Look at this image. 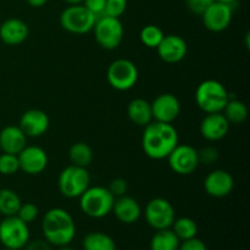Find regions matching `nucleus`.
Masks as SVG:
<instances>
[{"instance_id": "1", "label": "nucleus", "mask_w": 250, "mask_h": 250, "mask_svg": "<svg viewBox=\"0 0 250 250\" xmlns=\"http://www.w3.org/2000/svg\"><path fill=\"white\" fill-rule=\"evenodd\" d=\"M178 144L177 129L172 124L151 121L144 127L142 148L146 155L153 160H163Z\"/></svg>"}, {"instance_id": "2", "label": "nucleus", "mask_w": 250, "mask_h": 250, "mask_svg": "<svg viewBox=\"0 0 250 250\" xmlns=\"http://www.w3.org/2000/svg\"><path fill=\"white\" fill-rule=\"evenodd\" d=\"M44 239L53 247L70 246L76 236V224L70 212L61 208H53L42 220Z\"/></svg>"}, {"instance_id": "3", "label": "nucleus", "mask_w": 250, "mask_h": 250, "mask_svg": "<svg viewBox=\"0 0 250 250\" xmlns=\"http://www.w3.org/2000/svg\"><path fill=\"white\" fill-rule=\"evenodd\" d=\"M229 98L226 87L216 80L203 81L195 90V103L205 114L222 112Z\"/></svg>"}, {"instance_id": "4", "label": "nucleus", "mask_w": 250, "mask_h": 250, "mask_svg": "<svg viewBox=\"0 0 250 250\" xmlns=\"http://www.w3.org/2000/svg\"><path fill=\"white\" fill-rule=\"evenodd\" d=\"M115 197L107 187H88L80 197V208L84 215L92 219H103L111 214Z\"/></svg>"}, {"instance_id": "5", "label": "nucleus", "mask_w": 250, "mask_h": 250, "mask_svg": "<svg viewBox=\"0 0 250 250\" xmlns=\"http://www.w3.org/2000/svg\"><path fill=\"white\" fill-rule=\"evenodd\" d=\"M90 186V175L87 167L70 165L63 168L58 178V187L61 194L68 199L80 198Z\"/></svg>"}, {"instance_id": "6", "label": "nucleus", "mask_w": 250, "mask_h": 250, "mask_svg": "<svg viewBox=\"0 0 250 250\" xmlns=\"http://www.w3.org/2000/svg\"><path fill=\"white\" fill-rule=\"evenodd\" d=\"M97 43L105 50H115L124 41V26L120 19L111 16H100L95 20L93 27Z\"/></svg>"}, {"instance_id": "7", "label": "nucleus", "mask_w": 250, "mask_h": 250, "mask_svg": "<svg viewBox=\"0 0 250 250\" xmlns=\"http://www.w3.org/2000/svg\"><path fill=\"white\" fill-rule=\"evenodd\" d=\"M28 225L19 216H4L0 222V243L4 248L21 250L29 242Z\"/></svg>"}, {"instance_id": "8", "label": "nucleus", "mask_w": 250, "mask_h": 250, "mask_svg": "<svg viewBox=\"0 0 250 250\" xmlns=\"http://www.w3.org/2000/svg\"><path fill=\"white\" fill-rule=\"evenodd\" d=\"M139 72L136 63L128 59H117L107 67L106 78L114 89L126 92L132 89L138 82Z\"/></svg>"}, {"instance_id": "9", "label": "nucleus", "mask_w": 250, "mask_h": 250, "mask_svg": "<svg viewBox=\"0 0 250 250\" xmlns=\"http://www.w3.org/2000/svg\"><path fill=\"white\" fill-rule=\"evenodd\" d=\"M95 16L83 4L68 5L60 14V24L65 31L73 34H87L93 31Z\"/></svg>"}, {"instance_id": "10", "label": "nucleus", "mask_w": 250, "mask_h": 250, "mask_svg": "<svg viewBox=\"0 0 250 250\" xmlns=\"http://www.w3.org/2000/svg\"><path fill=\"white\" fill-rule=\"evenodd\" d=\"M146 221L155 231L171 229L176 219L173 205L165 198H154L144 209Z\"/></svg>"}, {"instance_id": "11", "label": "nucleus", "mask_w": 250, "mask_h": 250, "mask_svg": "<svg viewBox=\"0 0 250 250\" xmlns=\"http://www.w3.org/2000/svg\"><path fill=\"white\" fill-rule=\"evenodd\" d=\"M166 159L171 170L181 176L192 175L199 166L198 150L188 144L178 143Z\"/></svg>"}, {"instance_id": "12", "label": "nucleus", "mask_w": 250, "mask_h": 250, "mask_svg": "<svg viewBox=\"0 0 250 250\" xmlns=\"http://www.w3.org/2000/svg\"><path fill=\"white\" fill-rule=\"evenodd\" d=\"M232 5L225 2L212 1L211 5L202 15L203 23L205 28L210 32H224L231 24L232 21Z\"/></svg>"}, {"instance_id": "13", "label": "nucleus", "mask_w": 250, "mask_h": 250, "mask_svg": "<svg viewBox=\"0 0 250 250\" xmlns=\"http://www.w3.org/2000/svg\"><path fill=\"white\" fill-rule=\"evenodd\" d=\"M150 105L153 121L172 124L177 119L178 115L181 114L180 99L175 94H171V93L159 94L150 103Z\"/></svg>"}, {"instance_id": "14", "label": "nucleus", "mask_w": 250, "mask_h": 250, "mask_svg": "<svg viewBox=\"0 0 250 250\" xmlns=\"http://www.w3.org/2000/svg\"><path fill=\"white\" fill-rule=\"evenodd\" d=\"M17 158H19L20 170L31 176L43 172L49 163L46 151L37 146H26L17 154Z\"/></svg>"}, {"instance_id": "15", "label": "nucleus", "mask_w": 250, "mask_h": 250, "mask_svg": "<svg viewBox=\"0 0 250 250\" xmlns=\"http://www.w3.org/2000/svg\"><path fill=\"white\" fill-rule=\"evenodd\" d=\"M234 188V178L229 171L214 170L204 180V189L212 198H225L232 193Z\"/></svg>"}, {"instance_id": "16", "label": "nucleus", "mask_w": 250, "mask_h": 250, "mask_svg": "<svg viewBox=\"0 0 250 250\" xmlns=\"http://www.w3.org/2000/svg\"><path fill=\"white\" fill-rule=\"evenodd\" d=\"M50 120L46 112L39 109H29L22 114L19 127L27 137L38 138L48 132Z\"/></svg>"}, {"instance_id": "17", "label": "nucleus", "mask_w": 250, "mask_h": 250, "mask_svg": "<svg viewBox=\"0 0 250 250\" xmlns=\"http://www.w3.org/2000/svg\"><path fill=\"white\" fill-rule=\"evenodd\" d=\"M231 124L222 112L207 114L200 122V134L208 142H219L229 134Z\"/></svg>"}, {"instance_id": "18", "label": "nucleus", "mask_w": 250, "mask_h": 250, "mask_svg": "<svg viewBox=\"0 0 250 250\" xmlns=\"http://www.w3.org/2000/svg\"><path fill=\"white\" fill-rule=\"evenodd\" d=\"M159 58L167 63H177L186 58L188 45L182 37L177 34L164 36L163 41L156 48Z\"/></svg>"}, {"instance_id": "19", "label": "nucleus", "mask_w": 250, "mask_h": 250, "mask_svg": "<svg viewBox=\"0 0 250 250\" xmlns=\"http://www.w3.org/2000/svg\"><path fill=\"white\" fill-rule=\"evenodd\" d=\"M29 28L26 22L17 17L7 19L0 24V39L6 45H19L28 38Z\"/></svg>"}, {"instance_id": "20", "label": "nucleus", "mask_w": 250, "mask_h": 250, "mask_svg": "<svg viewBox=\"0 0 250 250\" xmlns=\"http://www.w3.org/2000/svg\"><path fill=\"white\" fill-rule=\"evenodd\" d=\"M115 217L125 225H132L139 220L142 215V208L134 198L125 194L115 198L112 211Z\"/></svg>"}, {"instance_id": "21", "label": "nucleus", "mask_w": 250, "mask_h": 250, "mask_svg": "<svg viewBox=\"0 0 250 250\" xmlns=\"http://www.w3.org/2000/svg\"><path fill=\"white\" fill-rule=\"evenodd\" d=\"M27 138L19 126L9 125L0 131V149L2 153L17 155L27 146Z\"/></svg>"}, {"instance_id": "22", "label": "nucleus", "mask_w": 250, "mask_h": 250, "mask_svg": "<svg viewBox=\"0 0 250 250\" xmlns=\"http://www.w3.org/2000/svg\"><path fill=\"white\" fill-rule=\"evenodd\" d=\"M127 116L129 121L133 122L137 126L146 127L153 121L150 103L143 98H136L131 100L127 106Z\"/></svg>"}, {"instance_id": "23", "label": "nucleus", "mask_w": 250, "mask_h": 250, "mask_svg": "<svg viewBox=\"0 0 250 250\" xmlns=\"http://www.w3.org/2000/svg\"><path fill=\"white\" fill-rule=\"evenodd\" d=\"M83 250H116V242L104 232H89L82 241Z\"/></svg>"}, {"instance_id": "24", "label": "nucleus", "mask_w": 250, "mask_h": 250, "mask_svg": "<svg viewBox=\"0 0 250 250\" xmlns=\"http://www.w3.org/2000/svg\"><path fill=\"white\" fill-rule=\"evenodd\" d=\"M181 241L171 229H160L150 239V250H178Z\"/></svg>"}, {"instance_id": "25", "label": "nucleus", "mask_w": 250, "mask_h": 250, "mask_svg": "<svg viewBox=\"0 0 250 250\" xmlns=\"http://www.w3.org/2000/svg\"><path fill=\"white\" fill-rule=\"evenodd\" d=\"M68 158H70L71 165L81 166V167H88L92 164L94 154L89 144L84 142H77L72 144L68 150Z\"/></svg>"}, {"instance_id": "26", "label": "nucleus", "mask_w": 250, "mask_h": 250, "mask_svg": "<svg viewBox=\"0 0 250 250\" xmlns=\"http://www.w3.org/2000/svg\"><path fill=\"white\" fill-rule=\"evenodd\" d=\"M222 114L225 115L229 124L241 125L248 117V106L244 102L229 98V100L222 110Z\"/></svg>"}, {"instance_id": "27", "label": "nucleus", "mask_w": 250, "mask_h": 250, "mask_svg": "<svg viewBox=\"0 0 250 250\" xmlns=\"http://www.w3.org/2000/svg\"><path fill=\"white\" fill-rule=\"evenodd\" d=\"M22 202L15 190L9 188L0 189V214L2 216H14L17 215Z\"/></svg>"}, {"instance_id": "28", "label": "nucleus", "mask_w": 250, "mask_h": 250, "mask_svg": "<svg viewBox=\"0 0 250 250\" xmlns=\"http://www.w3.org/2000/svg\"><path fill=\"white\" fill-rule=\"evenodd\" d=\"M171 229L181 242L186 241V239L194 238L198 234L197 222L187 216L175 219L172 226H171Z\"/></svg>"}, {"instance_id": "29", "label": "nucleus", "mask_w": 250, "mask_h": 250, "mask_svg": "<svg viewBox=\"0 0 250 250\" xmlns=\"http://www.w3.org/2000/svg\"><path fill=\"white\" fill-rule=\"evenodd\" d=\"M164 36H165V33L160 27L155 26V24H146L141 29L139 39L146 48L156 49L160 42L163 41Z\"/></svg>"}, {"instance_id": "30", "label": "nucleus", "mask_w": 250, "mask_h": 250, "mask_svg": "<svg viewBox=\"0 0 250 250\" xmlns=\"http://www.w3.org/2000/svg\"><path fill=\"white\" fill-rule=\"evenodd\" d=\"M20 171V164L17 155L2 153L0 155V173L4 176H12Z\"/></svg>"}, {"instance_id": "31", "label": "nucleus", "mask_w": 250, "mask_h": 250, "mask_svg": "<svg viewBox=\"0 0 250 250\" xmlns=\"http://www.w3.org/2000/svg\"><path fill=\"white\" fill-rule=\"evenodd\" d=\"M220 158V153L214 146H205L198 150V159H199V165L210 166L214 165Z\"/></svg>"}, {"instance_id": "32", "label": "nucleus", "mask_w": 250, "mask_h": 250, "mask_svg": "<svg viewBox=\"0 0 250 250\" xmlns=\"http://www.w3.org/2000/svg\"><path fill=\"white\" fill-rule=\"evenodd\" d=\"M38 215L39 209L36 204H33V203H22L16 216H19L22 221L28 225L33 222L38 217Z\"/></svg>"}, {"instance_id": "33", "label": "nucleus", "mask_w": 250, "mask_h": 250, "mask_svg": "<svg viewBox=\"0 0 250 250\" xmlns=\"http://www.w3.org/2000/svg\"><path fill=\"white\" fill-rule=\"evenodd\" d=\"M127 0H106L104 15L111 17H120L126 12Z\"/></svg>"}, {"instance_id": "34", "label": "nucleus", "mask_w": 250, "mask_h": 250, "mask_svg": "<svg viewBox=\"0 0 250 250\" xmlns=\"http://www.w3.org/2000/svg\"><path fill=\"white\" fill-rule=\"evenodd\" d=\"M107 189L110 190V193H111L115 198L122 197V195L126 194L127 190H128V183H127L126 180H124V178H115V180H112L111 182H110Z\"/></svg>"}, {"instance_id": "35", "label": "nucleus", "mask_w": 250, "mask_h": 250, "mask_svg": "<svg viewBox=\"0 0 250 250\" xmlns=\"http://www.w3.org/2000/svg\"><path fill=\"white\" fill-rule=\"evenodd\" d=\"M82 4L84 5L85 9L89 10L94 15L95 19H98L100 16H104L106 0H83Z\"/></svg>"}, {"instance_id": "36", "label": "nucleus", "mask_w": 250, "mask_h": 250, "mask_svg": "<svg viewBox=\"0 0 250 250\" xmlns=\"http://www.w3.org/2000/svg\"><path fill=\"white\" fill-rule=\"evenodd\" d=\"M214 0H186L187 2V7L195 15L202 16L205 12V10L211 5Z\"/></svg>"}, {"instance_id": "37", "label": "nucleus", "mask_w": 250, "mask_h": 250, "mask_svg": "<svg viewBox=\"0 0 250 250\" xmlns=\"http://www.w3.org/2000/svg\"><path fill=\"white\" fill-rule=\"evenodd\" d=\"M178 250H208L207 244L202 241V239L197 238H190L182 241L178 247Z\"/></svg>"}, {"instance_id": "38", "label": "nucleus", "mask_w": 250, "mask_h": 250, "mask_svg": "<svg viewBox=\"0 0 250 250\" xmlns=\"http://www.w3.org/2000/svg\"><path fill=\"white\" fill-rule=\"evenodd\" d=\"M24 248L26 250H53V246L45 239H36V241H29Z\"/></svg>"}, {"instance_id": "39", "label": "nucleus", "mask_w": 250, "mask_h": 250, "mask_svg": "<svg viewBox=\"0 0 250 250\" xmlns=\"http://www.w3.org/2000/svg\"><path fill=\"white\" fill-rule=\"evenodd\" d=\"M24 1H26L29 6L38 9V7H43L44 5H46V2H48L49 0H24Z\"/></svg>"}, {"instance_id": "40", "label": "nucleus", "mask_w": 250, "mask_h": 250, "mask_svg": "<svg viewBox=\"0 0 250 250\" xmlns=\"http://www.w3.org/2000/svg\"><path fill=\"white\" fill-rule=\"evenodd\" d=\"M62 1H65L66 4L68 5H75V4H82L83 0H62Z\"/></svg>"}, {"instance_id": "41", "label": "nucleus", "mask_w": 250, "mask_h": 250, "mask_svg": "<svg viewBox=\"0 0 250 250\" xmlns=\"http://www.w3.org/2000/svg\"><path fill=\"white\" fill-rule=\"evenodd\" d=\"M214 1H219V2H225V4H233L236 0H214Z\"/></svg>"}, {"instance_id": "42", "label": "nucleus", "mask_w": 250, "mask_h": 250, "mask_svg": "<svg viewBox=\"0 0 250 250\" xmlns=\"http://www.w3.org/2000/svg\"><path fill=\"white\" fill-rule=\"evenodd\" d=\"M58 250H75V249L71 248L70 246H63V247H59Z\"/></svg>"}, {"instance_id": "43", "label": "nucleus", "mask_w": 250, "mask_h": 250, "mask_svg": "<svg viewBox=\"0 0 250 250\" xmlns=\"http://www.w3.org/2000/svg\"><path fill=\"white\" fill-rule=\"evenodd\" d=\"M2 250H16V249H9V248H4Z\"/></svg>"}]
</instances>
